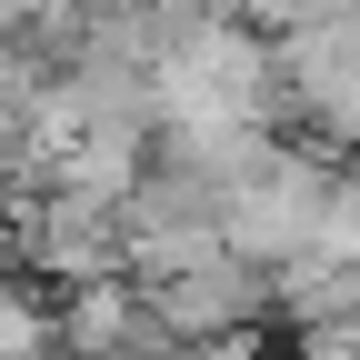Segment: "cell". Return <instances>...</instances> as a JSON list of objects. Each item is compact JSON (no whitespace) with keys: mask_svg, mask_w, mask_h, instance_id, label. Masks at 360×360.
Wrapping results in <instances>:
<instances>
[{"mask_svg":"<svg viewBox=\"0 0 360 360\" xmlns=\"http://www.w3.org/2000/svg\"><path fill=\"white\" fill-rule=\"evenodd\" d=\"M150 290V330L160 340H231V330H250L260 321V260H240V250H210L200 270H170V281H141Z\"/></svg>","mask_w":360,"mask_h":360,"instance_id":"1","label":"cell"}]
</instances>
